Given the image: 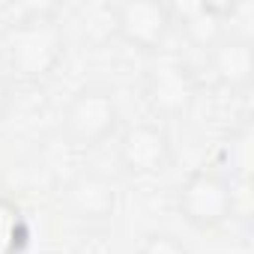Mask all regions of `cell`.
<instances>
[{"instance_id":"cell-1","label":"cell","mask_w":254,"mask_h":254,"mask_svg":"<svg viewBox=\"0 0 254 254\" xmlns=\"http://www.w3.org/2000/svg\"><path fill=\"white\" fill-rule=\"evenodd\" d=\"M6 66L18 81H45L66 54V33L54 12L33 9L21 15L3 36Z\"/></svg>"},{"instance_id":"cell-2","label":"cell","mask_w":254,"mask_h":254,"mask_svg":"<svg viewBox=\"0 0 254 254\" xmlns=\"http://www.w3.org/2000/svg\"><path fill=\"white\" fill-rule=\"evenodd\" d=\"M236 197H233V180L221 174V168H197L191 171L180 191H177V209L180 215L197 227V230H215L233 215Z\"/></svg>"},{"instance_id":"cell-3","label":"cell","mask_w":254,"mask_h":254,"mask_svg":"<svg viewBox=\"0 0 254 254\" xmlns=\"http://www.w3.org/2000/svg\"><path fill=\"white\" fill-rule=\"evenodd\" d=\"M120 123V108L114 90L102 84L81 87L63 111V135L72 147H99L105 144Z\"/></svg>"},{"instance_id":"cell-4","label":"cell","mask_w":254,"mask_h":254,"mask_svg":"<svg viewBox=\"0 0 254 254\" xmlns=\"http://www.w3.org/2000/svg\"><path fill=\"white\" fill-rule=\"evenodd\" d=\"M144 93H147V105L156 117L177 120V117L189 114V108L194 105L197 81H194V72L183 60L168 57V60H159L156 66H150Z\"/></svg>"},{"instance_id":"cell-5","label":"cell","mask_w":254,"mask_h":254,"mask_svg":"<svg viewBox=\"0 0 254 254\" xmlns=\"http://www.w3.org/2000/svg\"><path fill=\"white\" fill-rule=\"evenodd\" d=\"M117 162L126 174L135 177H159L174 162V144L168 132L156 123L129 126L117 144Z\"/></svg>"},{"instance_id":"cell-6","label":"cell","mask_w":254,"mask_h":254,"mask_svg":"<svg viewBox=\"0 0 254 254\" xmlns=\"http://www.w3.org/2000/svg\"><path fill=\"white\" fill-rule=\"evenodd\" d=\"M114 27L117 36L141 51H159L174 30V15L171 6L159 0H126L114 6Z\"/></svg>"},{"instance_id":"cell-7","label":"cell","mask_w":254,"mask_h":254,"mask_svg":"<svg viewBox=\"0 0 254 254\" xmlns=\"http://www.w3.org/2000/svg\"><path fill=\"white\" fill-rule=\"evenodd\" d=\"M63 203L72 212V218L84 224H105L117 209V191L99 174H78L66 186Z\"/></svg>"},{"instance_id":"cell-8","label":"cell","mask_w":254,"mask_h":254,"mask_svg":"<svg viewBox=\"0 0 254 254\" xmlns=\"http://www.w3.org/2000/svg\"><path fill=\"white\" fill-rule=\"evenodd\" d=\"M206 63L212 69V78L227 90H242L251 84L254 75V45L251 39L224 36L215 48L206 51Z\"/></svg>"},{"instance_id":"cell-9","label":"cell","mask_w":254,"mask_h":254,"mask_svg":"<svg viewBox=\"0 0 254 254\" xmlns=\"http://www.w3.org/2000/svg\"><path fill=\"white\" fill-rule=\"evenodd\" d=\"M174 21H183V33L191 45L209 51L215 48L224 36H227V24H224V6L215 3H183V6H171Z\"/></svg>"},{"instance_id":"cell-10","label":"cell","mask_w":254,"mask_h":254,"mask_svg":"<svg viewBox=\"0 0 254 254\" xmlns=\"http://www.w3.org/2000/svg\"><path fill=\"white\" fill-rule=\"evenodd\" d=\"M30 245V221L24 209L0 194V254H24Z\"/></svg>"},{"instance_id":"cell-11","label":"cell","mask_w":254,"mask_h":254,"mask_svg":"<svg viewBox=\"0 0 254 254\" xmlns=\"http://www.w3.org/2000/svg\"><path fill=\"white\" fill-rule=\"evenodd\" d=\"M221 156H224V168H227V171H221L224 177H230V174H242L245 177L248 168H251V132L248 129H239L236 135H230Z\"/></svg>"},{"instance_id":"cell-12","label":"cell","mask_w":254,"mask_h":254,"mask_svg":"<svg viewBox=\"0 0 254 254\" xmlns=\"http://www.w3.org/2000/svg\"><path fill=\"white\" fill-rule=\"evenodd\" d=\"M138 254H189V248L177 236H171V233H150L141 242Z\"/></svg>"},{"instance_id":"cell-13","label":"cell","mask_w":254,"mask_h":254,"mask_svg":"<svg viewBox=\"0 0 254 254\" xmlns=\"http://www.w3.org/2000/svg\"><path fill=\"white\" fill-rule=\"evenodd\" d=\"M12 99H15V93H12V81L0 72V123L6 120V114H9V108H12Z\"/></svg>"}]
</instances>
